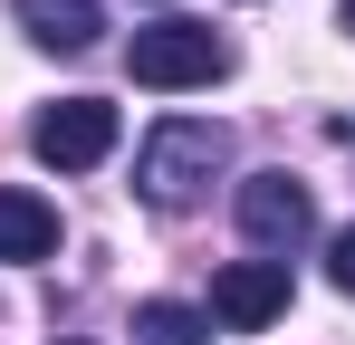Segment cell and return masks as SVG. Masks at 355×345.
Segmentation results:
<instances>
[{"label":"cell","instance_id":"cell-1","mask_svg":"<svg viewBox=\"0 0 355 345\" xmlns=\"http://www.w3.org/2000/svg\"><path fill=\"white\" fill-rule=\"evenodd\" d=\"M221 172H231V125H221V115H164V125L135 144V192H144L154 211H192Z\"/></svg>","mask_w":355,"mask_h":345},{"label":"cell","instance_id":"cell-2","mask_svg":"<svg viewBox=\"0 0 355 345\" xmlns=\"http://www.w3.org/2000/svg\"><path fill=\"white\" fill-rule=\"evenodd\" d=\"M125 67H135V87H211L221 67H231V39L211 29V19H192V10H164V19H144L135 29V48H125Z\"/></svg>","mask_w":355,"mask_h":345},{"label":"cell","instance_id":"cell-3","mask_svg":"<svg viewBox=\"0 0 355 345\" xmlns=\"http://www.w3.org/2000/svg\"><path fill=\"white\" fill-rule=\"evenodd\" d=\"M231 211H240V240L250 249H269V259H288L297 240L317 230V202H307V182L297 172H240V192H231Z\"/></svg>","mask_w":355,"mask_h":345},{"label":"cell","instance_id":"cell-4","mask_svg":"<svg viewBox=\"0 0 355 345\" xmlns=\"http://www.w3.org/2000/svg\"><path fill=\"white\" fill-rule=\"evenodd\" d=\"M29 154H39L49 172L106 163V154H116V106H106V96H58V106L29 125Z\"/></svg>","mask_w":355,"mask_h":345},{"label":"cell","instance_id":"cell-5","mask_svg":"<svg viewBox=\"0 0 355 345\" xmlns=\"http://www.w3.org/2000/svg\"><path fill=\"white\" fill-rule=\"evenodd\" d=\"M211 317L240 326V336L279 326V317H288V259H231V269L211 278Z\"/></svg>","mask_w":355,"mask_h":345},{"label":"cell","instance_id":"cell-6","mask_svg":"<svg viewBox=\"0 0 355 345\" xmlns=\"http://www.w3.org/2000/svg\"><path fill=\"white\" fill-rule=\"evenodd\" d=\"M10 19H19L39 48H58V57H77V48L106 39V10H96V0H10Z\"/></svg>","mask_w":355,"mask_h":345},{"label":"cell","instance_id":"cell-7","mask_svg":"<svg viewBox=\"0 0 355 345\" xmlns=\"http://www.w3.org/2000/svg\"><path fill=\"white\" fill-rule=\"evenodd\" d=\"M49 249H58V211H49L39 192H19V182H10V192H0V259H10V269H29V259H49Z\"/></svg>","mask_w":355,"mask_h":345},{"label":"cell","instance_id":"cell-8","mask_svg":"<svg viewBox=\"0 0 355 345\" xmlns=\"http://www.w3.org/2000/svg\"><path fill=\"white\" fill-rule=\"evenodd\" d=\"M125 336H135V345H211V317H202V307H182V297H144Z\"/></svg>","mask_w":355,"mask_h":345},{"label":"cell","instance_id":"cell-9","mask_svg":"<svg viewBox=\"0 0 355 345\" xmlns=\"http://www.w3.org/2000/svg\"><path fill=\"white\" fill-rule=\"evenodd\" d=\"M327 278H336V288H346V297H355V221L336 230V240H327Z\"/></svg>","mask_w":355,"mask_h":345},{"label":"cell","instance_id":"cell-10","mask_svg":"<svg viewBox=\"0 0 355 345\" xmlns=\"http://www.w3.org/2000/svg\"><path fill=\"white\" fill-rule=\"evenodd\" d=\"M346 29H355V0H346Z\"/></svg>","mask_w":355,"mask_h":345},{"label":"cell","instance_id":"cell-11","mask_svg":"<svg viewBox=\"0 0 355 345\" xmlns=\"http://www.w3.org/2000/svg\"><path fill=\"white\" fill-rule=\"evenodd\" d=\"M346 144H355V125H346Z\"/></svg>","mask_w":355,"mask_h":345}]
</instances>
